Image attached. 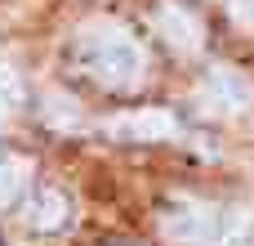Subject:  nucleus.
Returning a JSON list of instances; mask_svg holds the SVG:
<instances>
[{
  "label": "nucleus",
  "mask_w": 254,
  "mask_h": 246,
  "mask_svg": "<svg viewBox=\"0 0 254 246\" xmlns=\"http://www.w3.org/2000/svg\"><path fill=\"white\" fill-rule=\"evenodd\" d=\"M156 229H161L165 242H174V246H201L219 233V206L214 202H192V197L170 202L161 211V224Z\"/></svg>",
  "instance_id": "2"
},
{
  "label": "nucleus",
  "mask_w": 254,
  "mask_h": 246,
  "mask_svg": "<svg viewBox=\"0 0 254 246\" xmlns=\"http://www.w3.org/2000/svg\"><path fill=\"white\" fill-rule=\"evenodd\" d=\"M80 103L71 99V94H63V90H49L45 94V125H54V130H76L80 125Z\"/></svg>",
  "instance_id": "8"
},
{
  "label": "nucleus",
  "mask_w": 254,
  "mask_h": 246,
  "mask_svg": "<svg viewBox=\"0 0 254 246\" xmlns=\"http://www.w3.org/2000/svg\"><path fill=\"white\" fill-rule=\"evenodd\" d=\"M71 215V202L63 197V188H36L31 202H27V220L36 233H58Z\"/></svg>",
  "instance_id": "6"
},
{
  "label": "nucleus",
  "mask_w": 254,
  "mask_h": 246,
  "mask_svg": "<svg viewBox=\"0 0 254 246\" xmlns=\"http://www.w3.org/2000/svg\"><path fill=\"white\" fill-rule=\"evenodd\" d=\"M112 139H129V143H161V139H179V117L165 108H134L107 121Z\"/></svg>",
  "instance_id": "4"
},
{
  "label": "nucleus",
  "mask_w": 254,
  "mask_h": 246,
  "mask_svg": "<svg viewBox=\"0 0 254 246\" xmlns=\"http://www.w3.org/2000/svg\"><path fill=\"white\" fill-rule=\"evenodd\" d=\"M76 63L107 90H134L147 72L143 45L116 22H89L76 31Z\"/></svg>",
  "instance_id": "1"
},
{
  "label": "nucleus",
  "mask_w": 254,
  "mask_h": 246,
  "mask_svg": "<svg viewBox=\"0 0 254 246\" xmlns=\"http://www.w3.org/2000/svg\"><path fill=\"white\" fill-rule=\"evenodd\" d=\"M192 103L205 117H237L254 103V85L237 67H210V76L201 81V90L192 94Z\"/></svg>",
  "instance_id": "3"
},
{
  "label": "nucleus",
  "mask_w": 254,
  "mask_h": 246,
  "mask_svg": "<svg viewBox=\"0 0 254 246\" xmlns=\"http://www.w3.org/2000/svg\"><path fill=\"white\" fill-rule=\"evenodd\" d=\"M228 4V13L237 18V22H250V13H254V0H223Z\"/></svg>",
  "instance_id": "10"
},
{
  "label": "nucleus",
  "mask_w": 254,
  "mask_h": 246,
  "mask_svg": "<svg viewBox=\"0 0 254 246\" xmlns=\"http://www.w3.org/2000/svg\"><path fill=\"white\" fill-rule=\"evenodd\" d=\"M156 31H161V40H165L170 49H179V54H196L201 40H205V27H201L196 9H188V4H179V0H165V4L156 9Z\"/></svg>",
  "instance_id": "5"
},
{
  "label": "nucleus",
  "mask_w": 254,
  "mask_h": 246,
  "mask_svg": "<svg viewBox=\"0 0 254 246\" xmlns=\"http://www.w3.org/2000/svg\"><path fill=\"white\" fill-rule=\"evenodd\" d=\"M27 179H31V161L27 157H4L0 161V211H9L27 193Z\"/></svg>",
  "instance_id": "7"
},
{
  "label": "nucleus",
  "mask_w": 254,
  "mask_h": 246,
  "mask_svg": "<svg viewBox=\"0 0 254 246\" xmlns=\"http://www.w3.org/2000/svg\"><path fill=\"white\" fill-rule=\"evenodd\" d=\"M22 72L18 67H9V63H0V125H9V117L22 108Z\"/></svg>",
  "instance_id": "9"
}]
</instances>
